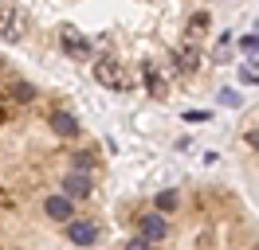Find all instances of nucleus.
Wrapping results in <instances>:
<instances>
[{
    "label": "nucleus",
    "instance_id": "9d476101",
    "mask_svg": "<svg viewBox=\"0 0 259 250\" xmlns=\"http://www.w3.org/2000/svg\"><path fill=\"white\" fill-rule=\"evenodd\" d=\"M12 98H16L20 106H28V102H35V86H28V82H16V86H12Z\"/></svg>",
    "mask_w": 259,
    "mask_h": 250
},
{
    "label": "nucleus",
    "instance_id": "f3484780",
    "mask_svg": "<svg viewBox=\"0 0 259 250\" xmlns=\"http://www.w3.org/2000/svg\"><path fill=\"white\" fill-rule=\"evenodd\" d=\"M247 145H251V149H259V129H251V133H247Z\"/></svg>",
    "mask_w": 259,
    "mask_h": 250
},
{
    "label": "nucleus",
    "instance_id": "2eb2a0df",
    "mask_svg": "<svg viewBox=\"0 0 259 250\" xmlns=\"http://www.w3.org/2000/svg\"><path fill=\"white\" fill-rule=\"evenodd\" d=\"M153 246H157V242H149V238H134L126 250H153Z\"/></svg>",
    "mask_w": 259,
    "mask_h": 250
},
{
    "label": "nucleus",
    "instance_id": "39448f33",
    "mask_svg": "<svg viewBox=\"0 0 259 250\" xmlns=\"http://www.w3.org/2000/svg\"><path fill=\"white\" fill-rule=\"evenodd\" d=\"M138 227H142V238H149V242H161L165 234H169V223L161 219V211L142 215V219H138Z\"/></svg>",
    "mask_w": 259,
    "mask_h": 250
},
{
    "label": "nucleus",
    "instance_id": "dca6fc26",
    "mask_svg": "<svg viewBox=\"0 0 259 250\" xmlns=\"http://www.w3.org/2000/svg\"><path fill=\"white\" fill-rule=\"evenodd\" d=\"M185 121H208V109H189Z\"/></svg>",
    "mask_w": 259,
    "mask_h": 250
},
{
    "label": "nucleus",
    "instance_id": "0eeeda50",
    "mask_svg": "<svg viewBox=\"0 0 259 250\" xmlns=\"http://www.w3.org/2000/svg\"><path fill=\"white\" fill-rule=\"evenodd\" d=\"M63 192L71 196V200H82V196H91V176L87 172H71L63 180Z\"/></svg>",
    "mask_w": 259,
    "mask_h": 250
},
{
    "label": "nucleus",
    "instance_id": "4468645a",
    "mask_svg": "<svg viewBox=\"0 0 259 250\" xmlns=\"http://www.w3.org/2000/svg\"><path fill=\"white\" fill-rule=\"evenodd\" d=\"M243 51H251V55H259V35H247V39H240Z\"/></svg>",
    "mask_w": 259,
    "mask_h": 250
},
{
    "label": "nucleus",
    "instance_id": "f03ea898",
    "mask_svg": "<svg viewBox=\"0 0 259 250\" xmlns=\"http://www.w3.org/2000/svg\"><path fill=\"white\" fill-rule=\"evenodd\" d=\"M67 238L75 242V246H95L98 242V227L91 219H71L67 223Z\"/></svg>",
    "mask_w": 259,
    "mask_h": 250
},
{
    "label": "nucleus",
    "instance_id": "9b49d317",
    "mask_svg": "<svg viewBox=\"0 0 259 250\" xmlns=\"http://www.w3.org/2000/svg\"><path fill=\"white\" fill-rule=\"evenodd\" d=\"M196 59H200V55H196V47H193V51H177V67H181V71H193Z\"/></svg>",
    "mask_w": 259,
    "mask_h": 250
},
{
    "label": "nucleus",
    "instance_id": "6e6552de",
    "mask_svg": "<svg viewBox=\"0 0 259 250\" xmlns=\"http://www.w3.org/2000/svg\"><path fill=\"white\" fill-rule=\"evenodd\" d=\"M51 129H55L59 137H75V133H79V121H75L71 113H51Z\"/></svg>",
    "mask_w": 259,
    "mask_h": 250
},
{
    "label": "nucleus",
    "instance_id": "20e7f679",
    "mask_svg": "<svg viewBox=\"0 0 259 250\" xmlns=\"http://www.w3.org/2000/svg\"><path fill=\"white\" fill-rule=\"evenodd\" d=\"M59 43H63L67 55H75V59H91V39H87L82 31L63 28V31H59Z\"/></svg>",
    "mask_w": 259,
    "mask_h": 250
},
{
    "label": "nucleus",
    "instance_id": "7ed1b4c3",
    "mask_svg": "<svg viewBox=\"0 0 259 250\" xmlns=\"http://www.w3.org/2000/svg\"><path fill=\"white\" fill-rule=\"evenodd\" d=\"M24 31H28V16L20 12V8H8V12L0 16V35L4 39L16 43V39H24Z\"/></svg>",
    "mask_w": 259,
    "mask_h": 250
},
{
    "label": "nucleus",
    "instance_id": "ddd939ff",
    "mask_svg": "<svg viewBox=\"0 0 259 250\" xmlns=\"http://www.w3.org/2000/svg\"><path fill=\"white\" fill-rule=\"evenodd\" d=\"M177 207V192H165V196H157V211H173Z\"/></svg>",
    "mask_w": 259,
    "mask_h": 250
},
{
    "label": "nucleus",
    "instance_id": "1a4fd4ad",
    "mask_svg": "<svg viewBox=\"0 0 259 250\" xmlns=\"http://www.w3.org/2000/svg\"><path fill=\"white\" fill-rule=\"evenodd\" d=\"M142 78H146V90L153 94V98H165V78L157 75V67H149V62H146V71H142Z\"/></svg>",
    "mask_w": 259,
    "mask_h": 250
},
{
    "label": "nucleus",
    "instance_id": "423d86ee",
    "mask_svg": "<svg viewBox=\"0 0 259 250\" xmlns=\"http://www.w3.org/2000/svg\"><path fill=\"white\" fill-rule=\"evenodd\" d=\"M44 211H48V219H59V223H67V219H71V196H67V192H59V196H48V200H44Z\"/></svg>",
    "mask_w": 259,
    "mask_h": 250
},
{
    "label": "nucleus",
    "instance_id": "f257e3e1",
    "mask_svg": "<svg viewBox=\"0 0 259 250\" xmlns=\"http://www.w3.org/2000/svg\"><path fill=\"white\" fill-rule=\"evenodd\" d=\"M95 78H98V86H106V90H118V94L134 90V78L126 75V67L118 59H98L95 62Z\"/></svg>",
    "mask_w": 259,
    "mask_h": 250
},
{
    "label": "nucleus",
    "instance_id": "f8f14e48",
    "mask_svg": "<svg viewBox=\"0 0 259 250\" xmlns=\"http://www.w3.org/2000/svg\"><path fill=\"white\" fill-rule=\"evenodd\" d=\"M71 164H75V172H87L91 164H95V153H75V160H71Z\"/></svg>",
    "mask_w": 259,
    "mask_h": 250
}]
</instances>
